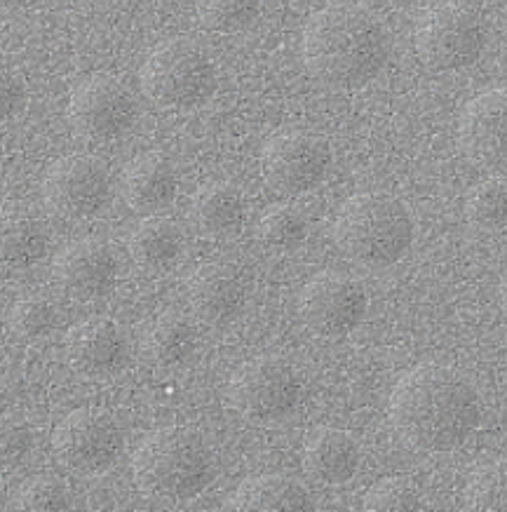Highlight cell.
I'll return each instance as SVG.
<instances>
[{
    "label": "cell",
    "mask_w": 507,
    "mask_h": 512,
    "mask_svg": "<svg viewBox=\"0 0 507 512\" xmlns=\"http://www.w3.org/2000/svg\"><path fill=\"white\" fill-rule=\"evenodd\" d=\"M482 421V400L468 376L446 365H421L397 383L390 423L407 447L446 454L463 447Z\"/></svg>",
    "instance_id": "cell-1"
},
{
    "label": "cell",
    "mask_w": 507,
    "mask_h": 512,
    "mask_svg": "<svg viewBox=\"0 0 507 512\" xmlns=\"http://www.w3.org/2000/svg\"><path fill=\"white\" fill-rule=\"evenodd\" d=\"M390 33L381 17L360 3H331L303 31V62L331 90H360L385 69Z\"/></svg>",
    "instance_id": "cell-2"
},
{
    "label": "cell",
    "mask_w": 507,
    "mask_h": 512,
    "mask_svg": "<svg viewBox=\"0 0 507 512\" xmlns=\"http://www.w3.org/2000/svg\"><path fill=\"white\" fill-rule=\"evenodd\" d=\"M134 482L144 494L165 501H188L214 480V451L191 428H162L148 435L132 461Z\"/></svg>",
    "instance_id": "cell-3"
},
{
    "label": "cell",
    "mask_w": 507,
    "mask_h": 512,
    "mask_svg": "<svg viewBox=\"0 0 507 512\" xmlns=\"http://www.w3.org/2000/svg\"><path fill=\"white\" fill-rule=\"evenodd\" d=\"M336 245L364 268H390L414 242V219L402 200L388 193L353 195L338 212Z\"/></svg>",
    "instance_id": "cell-4"
},
{
    "label": "cell",
    "mask_w": 507,
    "mask_h": 512,
    "mask_svg": "<svg viewBox=\"0 0 507 512\" xmlns=\"http://www.w3.org/2000/svg\"><path fill=\"white\" fill-rule=\"evenodd\" d=\"M219 85L214 59L191 40L155 47L141 69L144 94L162 111H193L207 104Z\"/></svg>",
    "instance_id": "cell-5"
},
{
    "label": "cell",
    "mask_w": 507,
    "mask_h": 512,
    "mask_svg": "<svg viewBox=\"0 0 507 512\" xmlns=\"http://www.w3.org/2000/svg\"><path fill=\"white\" fill-rule=\"evenodd\" d=\"M228 400L254 426H277L299 412L303 379L299 369L280 357H256L233 374Z\"/></svg>",
    "instance_id": "cell-6"
},
{
    "label": "cell",
    "mask_w": 507,
    "mask_h": 512,
    "mask_svg": "<svg viewBox=\"0 0 507 512\" xmlns=\"http://www.w3.org/2000/svg\"><path fill=\"white\" fill-rule=\"evenodd\" d=\"M486 26L468 5L446 3L423 15L416 29V52L432 71L456 73L482 57Z\"/></svg>",
    "instance_id": "cell-7"
},
{
    "label": "cell",
    "mask_w": 507,
    "mask_h": 512,
    "mask_svg": "<svg viewBox=\"0 0 507 512\" xmlns=\"http://www.w3.org/2000/svg\"><path fill=\"white\" fill-rule=\"evenodd\" d=\"M69 120L83 139L108 144L123 139L137 123V101L116 76H92L71 94Z\"/></svg>",
    "instance_id": "cell-8"
},
{
    "label": "cell",
    "mask_w": 507,
    "mask_h": 512,
    "mask_svg": "<svg viewBox=\"0 0 507 512\" xmlns=\"http://www.w3.org/2000/svg\"><path fill=\"white\" fill-rule=\"evenodd\" d=\"M54 456L76 475H101L116 466L123 435L116 419L97 409H76L59 423L52 437Z\"/></svg>",
    "instance_id": "cell-9"
},
{
    "label": "cell",
    "mask_w": 507,
    "mask_h": 512,
    "mask_svg": "<svg viewBox=\"0 0 507 512\" xmlns=\"http://www.w3.org/2000/svg\"><path fill=\"white\" fill-rule=\"evenodd\" d=\"M47 207L62 219H92L111 200L113 179L104 160L66 156L47 170L43 184Z\"/></svg>",
    "instance_id": "cell-10"
},
{
    "label": "cell",
    "mask_w": 507,
    "mask_h": 512,
    "mask_svg": "<svg viewBox=\"0 0 507 512\" xmlns=\"http://www.w3.org/2000/svg\"><path fill=\"white\" fill-rule=\"evenodd\" d=\"M329 141L313 132H282L263 148V177L277 193L303 195L320 186L331 170Z\"/></svg>",
    "instance_id": "cell-11"
},
{
    "label": "cell",
    "mask_w": 507,
    "mask_h": 512,
    "mask_svg": "<svg viewBox=\"0 0 507 512\" xmlns=\"http://www.w3.org/2000/svg\"><path fill=\"white\" fill-rule=\"evenodd\" d=\"M299 311L310 332L338 339L353 332L364 320L367 292L350 275L327 271L315 275L303 289Z\"/></svg>",
    "instance_id": "cell-12"
},
{
    "label": "cell",
    "mask_w": 507,
    "mask_h": 512,
    "mask_svg": "<svg viewBox=\"0 0 507 512\" xmlns=\"http://www.w3.org/2000/svg\"><path fill=\"white\" fill-rule=\"evenodd\" d=\"M458 137L472 163L507 174V87L482 92L468 101Z\"/></svg>",
    "instance_id": "cell-13"
},
{
    "label": "cell",
    "mask_w": 507,
    "mask_h": 512,
    "mask_svg": "<svg viewBox=\"0 0 507 512\" xmlns=\"http://www.w3.org/2000/svg\"><path fill=\"white\" fill-rule=\"evenodd\" d=\"M127 336L116 320L94 318L76 325L66 336L69 365L83 379H108L127 362Z\"/></svg>",
    "instance_id": "cell-14"
},
{
    "label": "cell",
    "mask_w": 507,
    "mask_h": 512,
    "mask_svg": "<svg viewBox=\"0 0 507 512\" xmlns=\"http://www.w3.org/2000/svg\"><path fill=\"white\" fill-rule=\"evenodd\" d=\"M59 285L76 299H99L116 287L118 259L113 249L97 240H80L54 261Z\"/></svg>",
    "instance_id": "cell-15"
},
{
    "label": "cell",
    "mask_w": 507,
    "mask_h": 512,
    "mask_svg": "<svg viewBox=\"0 0 507 512\" xmlns=\"http://www.w3.org/2000/svg\"><path fill=\"white\" fill-rule=\"evenodd\" d=\"M245 282L228 264H202L188 280L193 313L207 325H226L245 306Z\"/></svg>",
    "instance_id": "cell-16"
},
{
    "label": "cell",
    "mask_w": 507,
    "mask_h": 512,
    "mask_svg": "<svg viewBox=\"0 0 507 512\" xmlns=\"http://www.w3.org/2000/svg\"><path fill=\"white\" fill-rule=\"evenodd\" d=\"M362 463V447L353 435L338 428H324L310 437L303 451V466L315 482L346 484L355 477Z\"/></svg>",
    "instance_id": "cell-17"
},
{
    "label": "cell",
    "mask_w": 507,
    "mask_h": 512,
    "mask_svg": "<svg viewBox=\"0 0 507 512\" xmlns=\"http://www.w3.org/2000/svg\"><path fill=\"white\" fill-rule=\"evenodd\" d=\"M125 200L139 214H155L167 210L177 198L179 179L174 165L160 153L139 156L125 172Z\"/></svg>",
    "instance_id": "cell-18"
},
{
    "label": "cell",
    "mask_w": 507,
    "mask_h": 512,
    "mask_svg": "<svg viewBox=\"0 0 507 512\" xmlns=\"http://www.w3.org/2000/svg\"><path fill=\"white\" fill-rule=\"evenodd\" d=\"M47 254V231L22 205L0 207V266L29 268Z\"/></svg>",
    "instance_id": "cell-19"
},
{
    "label": "cell",
    "mask_w": 507,
    "mask_h": 512,
    "mask_svg": "<svg viewBox=\"0 0 507 512\" xmlns=\"http://www.w3.org/2000/svg\"><path fill=\"white\" fill-rule=\"evenodd\" d=\"M198 348L193 322L177 311H167L151 320L144 334V355L160 369L186 365Z\"/></svg>",
    "instance_id": "cell-20"
},
{
    "label": "cell",
    "mask_w": 507,
    "mask_h": 512,
    "mask_svg": "<svg viewBox=\"0 0 507 512\" xmlns=\"http://www.w3.org/2000/svg\"><path fill=\"white\" fill-rule=\"evenodd\" d=\"M193 224L209 238H231L245 224L247 205L231 184H209L195 193L191 205Z\"/></svg>",
    "instance_id": "cell-21"
},
{
    "label": "cell",
    "mask_w": 507,
    "mask_h": 512,
    "mask_svg": "<svg viewBox=\"0 0 507 512\" xmlns=\"http://www.w3.org/2000/svg\"><path fill=\"white\" fill-rule=\"evenodd\" d=\"M228 505L233 510H310L313 498L296 477L259 475L242 482Z\"/></svg>",
    "instance_id": "cell-22"
},
{
    "label": "cell",
    "mask_w": 507,
    "mask_h": 512,
    "mask_svg": "<svg viewBox=\"0 0 507 512\" xmlns=\"http://www.w3.org/2000/svg\"><path fill=\"white\" fill-rule=\"evenodd\" d=\"M184 249V233L165 217H148L137 231L132 233L130 254L146 271H165L177 264Z\"/></svg>",
    "instance_id": "cell-23"
},
{
    "label": "cell",
    "mask_w": 507,
    "mask_h": 512,
    "mask_svg": "<svg viewBox=\"0 0 507 512\" xmlns=\"http://www.w3.org/2000/svg\"><path fill=\"white\" fill-rule=\"evenodd\" d=\"M468 221L484 233H500L507 228V184L489 179L479 184L465 202Z\"/></svg>",
    "instance_id": "cell-24"
},
{
    "label": "cell",
    "mask_w": 507,
    "mask_h": 512,
    "mask_svg": "<svg viewBox=\"0 0 507 512\" xmlns=\"http://www.w3.org/2000/svg\"><path fill=\"white\" fill-rule=\"evenodd\" d=\"M261 15V0H198L200 24L212 33H242Z\"/></svg>",
    "instance_id": "cell-25"
},
{
    "label": "cell",
    "mask_w": 507,
    "mask_h": 512,
    "mask_svg": "<svg viewBox=\"0 0 507 512\" xmlns=\"http://www.w3.org/2000/svg\"><path fill=\"white\" fill-rule=\"evenodd\" d=\"M259 235L263 245L273 252H294L308 238V221L294 207L280 205L263 214Z\"/></svg>",
    "instance_id": "cell-26"
},
{
    "label": "cell",
    "mask_w": 507,
    "mask_h": 512,
    "mask_svg": "<svg viewBox=\"0 0 507 512\" xmlns=\"http://www.w3.org/2000/svg\"><path fill=\"white\" fill-rule=\"evenodd\" d=\"M54 325H57V311L50 301L38 299V296L22 299L10 313V329L19 341L45 339Z\"/></svg>",
    "instance_id": "cell-27"
},
{
    "label": "cell",
    "mask_w": 507,
    "mask_h": 512,
    "mask_svg": "<svg viewBox=\"0 0 507 512\" xmlns=\"http://www.w3.org/2000/svg\"><path fill=\"white\" fill-rule=\"evenodd\" d=\"M468 501L475 510H507V463L479 470L468 487Z\"/></svg>",
    "instance_id": "cell-28"
},
{
    "label": "cell",
    "mask_w": 507,
    "mask_h": 512,
    "mask_svg": "<svg viewBox=\"0 0 507 512\" xmlns=\"http://www.w3.org/2000/svg\"><path fill=\"white\" fill-rule=\"evenodd\" d=\"M15 505L19 510H66L69 508V494L57 477L36 475L19 487Z\"/></svg>",
    "instance_id": "cell-29"
},
{
    "label": "cell",
    "mask_w": 507,
    "mask_h": 512,
    "mask_svg": "<svg viewBox=\"0 0 507 512\" xmlns=\"http://www.w3.org/2000/svg\"><path fill=\"white\" fill-rule=\"evenodd\" d=\"M421 496L404 477H390L374 484L364 496V510H418Z\"/></svg>",
    "instance_id": "cell-30"
},
{
    "label": "cell",
    "mask_w": 507,
    "mask_h": 512,
    "mask_svg": "<svg viewBox=\"0 0 507 512\" xmlns=\"http://www.w3.org/2000/svg\"><path fill=\"white\" fill-rule=\"evenodd\" d=\"M33 449V430L22 416H0V466H19Z\"/></svg>",
    "instance_id": "cell-31"
},
{
    "label": "cell",
    "mask_w": 507,
    "mask_h": 512,
    "mask_svg": "<svg viewBox=\"0 0 507 512\" xmlns=\"http://www.w3.org/2000/svg\"><path fill=\"white\" fill-rule=\"evenodd\" d=\"M26 87L22 76L8 64H0V125L8 123L24 109Z\"/></svg>",
    "instance_id": "cell-32"
},
{
    "label": "cell",
    "mask_w": 507,
    "mask_h": 512,
    "mask_svg": "<svg viewBox=\"0 0 507 512\" xmlns=\"http://www.w3.org/2000/svg\"><path fill=\"white\" fill-rule=\"evenodd\" d=\"M40 3V0H0V8L5 10H26L31 8V5Z\"/></svg>",
    "instance_id": "cell-33"
},
{
    "label": "cell",
    "mask_w": 507,
    "mask_h": 512,
    "mask_svg": "<svg viewBox=\"0 0 507 512\" xmlns=\"http://www.w3.org/2000/svg\"><path fill=\"white\" fill-rule=\"evenodd\" d=\"M500 299H503V306H505V311H507V273H505V278H503V285H500Z\"/></svg>",
    "instance_id": "cell-34"
}]
</instances>
